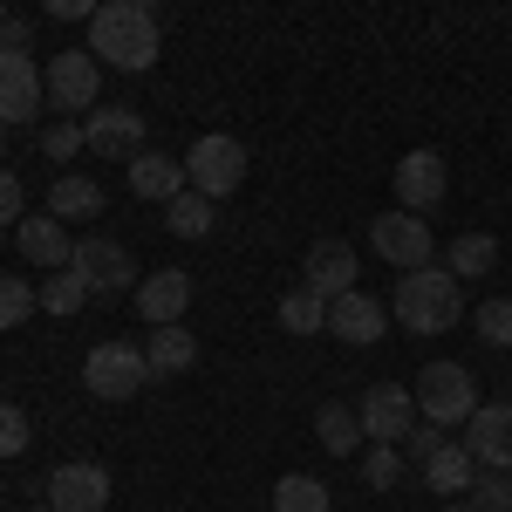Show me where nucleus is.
I'll return each mask as SVG.
<instances>
[{"label":"nucleus","instance_id":"obj_1","mask_svg":"<svg viewBox=\"0 0 512 512\" xmlns=\"http://www.w3.org/2000/svg\"><path fill=\"white\" fill-rule=\"evenodd\" d=\"M164 48V28L151 7H137V0H103L96 14H89V55L103 62V69H123V76H144L151 62H158Z\"/></svg>","mask_w":512,"mask_h":512},{"label":"nucleus","instance_id":"obj_2","mask_svg":"<svg viewBox=\"0 0 512 512\" xmlns=\"http://www.w3.org/2000/svg\"><path fill=\"white\" fill-rule=\"evenodd\" d=\"M458 287L465 280L451 274V267H410V274H396V301H390V315L410 328V335H444L451 321L465 315V301H458Z\"/></svg>","mask_w":512,"mask_h":512},{"label":"nucleus","instance_id":"obj_3","mask_svg":"<svg viewBox=\"0 0 512 512\" xmlns=\"http://www.w3.org/2000/svg\"><path fill=\"white\" fill-rule=\"evenodd\" d=\"M472 410H478L472 369L465 362H424V376H417V417L458 431V424H472Z\"/></svg>","mask_w":512,"mask_h":512},{"label":"nucleus","instance_id":"obj_4","mask_svg":"<svg viewBox=\"0 0 512 512\" xmlns=\"http://www.w3.org/2000/svg\"><path fill=\"white\" fill-rule=\"evenodd\" d=\"M144 383H151V355L130 349V342H96V349L82 355V390L103 396V403H123Z\"/></svg>","mask_w":512,"mask_h":512},{"label":"nucleus","instance_id":"obj_5","mask_svg":"<svg viewBox=\"0 0 512 512\" xmlns=\"http://www.w3.org/2000/svg\"><path fill=\"white\" fill-rule=\"evenodd\" d=\"M41 89H48V103H55L62 117H89V110L103 103V62H96L89 48H62V55L41 69Z\"/></svg>","mask_w":512,"mask_h":512},{"label":"nucleus","instance_id":"obj_6","mask_svg":"<svg viewBox=\"0 0 512 512\" xmlns=\"http://www.w3.org/2000/svg\"><path fill=\"white\" fill-rule=\"evenodd\" d=\"M185 185L205 198H233L246 185V151H239V137L226 130H205L192 151H185Z\"/></svg>","mask_w":512,"mask_h":512},{"label":"nucleus","instance_id":"obj_7","mask_svg":"<svg viewBox=\"0 0 512 512\" xmlns=\"http://www.w3.org/2000/svg\"><path fill=\"white\" fill-rule=\"evenodd\" d=\"M369 246H376V260H390L396 274H410V267H424L431 260V226H424V212H376L369 219Z\"/></svg>","mask_w":512,"mask_h":512},{"label":"nucleus","instance_id":"obj_8","mask_svg":"<svg viewBox=\"0 0 512 512\" xmlns=\"http://www.w3.org/2000/svg\"><path fill=\"white\" fill-rule=\"evenodd\" d=\"M390 301H376V294H362V287H349V294H335L328 301V335L342 342V349H376L383 335H390Z\"/></svg>","mask_w":512,"mask_h":512},{"label":"nucleus","instance_id":"obj_9","mask_svg":"<svg viewBox=\"0 0 512 512\" xmlns=\"http://www.w3.org/2000/svg\"><path fill=\"white\" fill-rule=\"evenodd\" d=\"M82 137H89V151L96 158H137L144 151V137H151V123H144V110H130V103H96L89 117H82Z\"/></svg>","mask_w":512,"mask_h":512},{"label":"nucleus","instance_id":"obj_10","mask_svg":"<svg viewBox=\"0 0 512 512\" xmlns=\"http://www.w3.org/2000/svg\"><path fill=\"white\" fill-rule=\"evenodd\" d=\"M355 417H362V437H369V444H403L410 424H417V390H403V383H376V390L355 403Z\"/></svg>","mask_w":512,"mask_h":512},{"label":"nucleus","instance_id":"obj_11","mask_svg":"<svg viewBox=\"0 0 512 512\" xmlns=\"http://www.w3.org/2000/svg\"><path fill=\"white\" fill-rule=\"evenodd\" d=\"M41 103H48V89H41L28 48H0V123H35Z\"/></svg>","mask_w":512,"mask_h":512},{"label":"nucleus","instance_id":"obj_12","mask_svg":"<svg viewBox=\"0 0 512 512\" xmlns=\"http://www.w3.org/2000/svg\"><path fill=\"white\" fill-rule=\"evenodd\" d=\"M451 192V171H444V151H403L396 164V205L403 212H431Z\"/></svg>","mask_w":512,"mask_h":512},{"label":"nucleus","instance_id":"obj_13","mask_svg":"<svg viewBox=\"0 0 512 512\" xmlns=\"http://www.w3.org/2000/svg\"><path fill=\"white\" fill-rule=\"evenodd\" d=\"M48 506H55V512H103V506H110V472L89 465V458L55 465V472H48Z\"/></svg>","mask_w":512,"mask_h":512},{"label":"nucleus","instance_id":"obj_14","mask_svg":"<svg viewBox=\"0 0 512 512\" xmlns=\"http://www.w3.org/2000/svg\"><path fill=\"white\" fill-rule=\"evenodd\" d=\"M465 451L478 458V472H512V403H478L465 424Z\"/></svg>","mask_w":512,"mask_h":512},{"label":"nucleus","instance_id":"obj_15","mask_svg":"<svg viewBox=\"0 0 512 512\" xmlns=\"http://www.w3.org/2000/svg\"><path fill=\"white\" fill-rule=\"evenodd\" d=\"M82 274L89 294H130L137 280H130V253H123L117 239H76V260H69Z\"/></svg>","mask_w":512,"mask_h":512},{"label":"nucleus","instance_id":"obj_16","mask_svg":"<svg viewBox=\"0 0 512 512\" xmlns=\"http://www.w3.org/2000/svg\"><path fill=\"white\" fill-rule=\"evenodd\" d=\"M185 308H192V274H185V267H158V274L137 280V315L151 321V328L185 321Z\"/></svg>","mask_w":512,"mask_h":512},{"label":"nucleus","instance_id":"obj_17","mask_svg":"<svg viewBox=\"0 0 512 512\" xmlns=\"http://www.w3.org/2000/svg\"><path fill=\"white\" fill-rule=\"evenodd\" d=\"M14 239H21V260H35V267H48V274H62V267L76 260V239H69V226H62L55 212L21 219V226H14Z\"/></svg>","mask_w":512,"mask_h":512},{"label":"nucleus","instance_id":"obj_18","mask_svg":"<svg viewBox=\"0 0 512 512\" xmlns=\"http://www.w3.org/2000/svg\"><path fill=\"white\" fill-rule=\"evenodd\" d=\"M308 287H315V294H328V301L355 287V253H349V239H315V246H308Z\"/></svg>","mask_w":512,"mask_h":512},{"label":"nucleus","instance_id":"obj_19","mask_svg":"<svg viewBox=\"0 0 512 512\" xmlns=\"http://www.w3.org/2000/svg\"><path fill=\"white\" fill-rule=\"evenodd\" d=\"M130 192L151 198V205H171V198L185 192V164L164 158V151H137L130 158Z\"/></svg>","mask_w":512,"mask_h":512},{"label":"nucleus","instance_id":"obj_20","mask_svg":"<svg viewBox=\"0 0 512 512\" xmlns=\"http://www.w3.org/2000/svg\"><path fill=\"white\" fill-rule=\"evenodd\" d=\"M144 355H151V376H185V369H198V335L185 321H164V328H151Z\"/></svg>","mask_w":512,"mask_h":512},{"label":"nucleus","instance_id":"obj_21","mask_svg":"<svg viewBox=\"0 0 512 512\" xmlns=\"http://www.w3.org/2000/svg\"><path fill=\"white\" fill-rule=\"evenodd\" d=\"M472 478H478V458L465 451V437H451L431 465H424V485H431L437 499H465V492H472Z\"/></svg>","mask_w":512,"mask_h":512},{"label":"nucleus","instance_id":"obj_22","mask_svg":"<svg viewBox=\"0 0 512 512\" xmlns=\"http://www.w3.org/2000/svg\"><path fill=\"white\" fill-rule=\"evenodd\" d=\"M315 437L328 458H355L362 451V417H355L349 403H321L315 410Z\"/></svg>","mask_w":512,"mask_h":512},{"label":"nucleus","instance_id":"obj_23","mask_svg":"<svg viewBox=\"0 0 512 512\" xmlns=\"http://www.w3.org/2000/svg\"><path fill=\"white\" fill-rule=\"evenodd\" d=\"M164 226H171L178 239H205L212 226H219V198H205V192H192V185H185V192L164 205Z\"/></svg>","mask_w":512,"mask_h":512},{"label":"nucleus","instance_id":"obj_24","mask_svg":"<svg viewBox=\"0 0 512 512\" xmlns=\"http://www.w3.org/2000/svg\"><path fill=\"white\" fill-rule=\"evenodd\" d=\"M280 328H287V335H328V294H315V287L301 280V287L280 301Z\"/></svg>","mask_w":512,"mask_h":512},{"label":"nucleus","instance_id":"obj_25","mask_svg":"<svg viewBox=\"0 0 512 512\" xmlns=\"http://www.w3.org/2000/svg\"><path fill=\"white\" fill-rule=\"evenodd\" d=\"M48 212H55L62 226H69V219H96V212H103V185H96V178H55Z\"/></svg>","mask_w":512,"mask_h":512},{"label":"nucleus","instance_id":"obj_26","mask_svg":"<svg viewBox=\"0 0 512 512\" xmlns=\"http://www.w3.org/2000/svg\"><path fill=\"white\" fill-rule=\"evenodd\" d=\"M274 512H335V499H328L321 478L287 472V478H274Z\"/></svg>","mask_w":512,"mask_h":512},{"label":"nucleus","instance_id":"obj_27","mask_svg":"<svg viewBox=\"0 0 512 512\" xmlns=\"http://www.w3.org/2000/svg\"><path fill=\"white\" fill-rule=\"evenodd\" d=\"M499 267V239L492 233H458L451 239V274L458 280H485Z\"/></svg>","mask_w":512,"mask_h":512},{"label":"nucleus","instance_id":"obj_28","mask_svg":"<svg viewBox=\"0 0 512 512\" xmlns=\"http://www.w3.org/2000/svg\"><path fill=\"white\" fill-rule=\"evenodd\" d=\"M89 301H96V294L82 287V274H76V267H62V274H48V287H41V308H48V315H82Z\"/></svg>","mask_w":512,"mask_h":512},{"label":"nucleus","instance_id":"obj_29","mask_svg":"<svg viewBox=\"0 0 512 512\" xmlns=\"http://www.w3.org/2000/svg\"><path fill=\"white\" fill-rule=\"evenodd\" d=\"M41 308V287H28L21 274H0V328H21Z\"/></svg>","mask_w":512,"mask_h":512},{"label":"nucleus","instance_id":"obj_30","mask_svg":"<svg viewBox=\"0 0 512 512\" xmlns=\"http://www.w3.org/2000/svg\"><path fill=\"white\" fill-rule=\"evenodd\" d=\"M396 478H403V444H369L362 451V485L369 492H390Z\"/></svg>","mask_w":512,"mask_h":512},{"label":"nucleus","instance_id":"obj_31","mask_svg":"<svg viewBox=\"0 0 512 512\" xmlns=\"http://www.w3.org/2000/svg\"><path fill=\"white\" fill-rule=\"evenodd\" d=\"M76 151H89V137H82V123H76V117H62V123H48V130H41V158L69 164Z\"/></svg>","mask_w":512,"mask_h":512},{"label":"nucleus","instance_id":"obj_32","mask_svg":"<svg viewBox=\"0 0 512 512\" xmlns=\"http://www.w3.org/2000/svg\"><path fill=\"white\" fill-rule=\"evenodd\" d=\"M472 328L492 342V349H512V301H485V308L472 315Z\"/></svg>","mask_w":512,"mask_h":512},{"label":"nucleus","instance_id":"obj_33","mask_svg":"<svg viewBox=\"0 0 512 512\" xmlns=\"http://www.w3.org/2000/svg\"><path fill=\"white\" fill-rule=\"evenodd\" d=\"M472 512H512V472L506 478H472Z\"/></svg>","mask_w":512,"mask_h":512},{"label":"nucleus","instance_id":"obj_34","mask_svg":"<svg viewBox=\"0 0 512 512\" xmlns=\"http://www.w3.org/2000/svg\"><path fill=\"white\" fill-rule=\"evenodd\" d=\"M444 444H451V431H444V424H410V437H403V451H410L417 465H431Z\"/></svg>","mask_w":512,"mask_h":512},{"label":"nucleus","instance_id":"obj_35","mask_svg":"<svg viewBox=\"0 0 512 512\" xmlns=\"http://www.w3.org/2000/svg\"><path fill=\"white\" fill-rule=\"evenodd\" d=\"M28 451V410L0 403V458H21Z\"/></svg>","mask_w":512,"mask_h":512},{"label":"nucleus","instance_id":"obj_36","mask_svg":"<svg viewBox=\"0 0 512 512\" xmlns=\"http://www.w3.org/2000/svg\"><path fill=\"white\" fill-rule=\"evenodd\" d=\"M7 226H21V178L0 164V233H7Z\"/></svg>","mask_w":512,"mask_h":512},{"label":"nucleus","instance_id":"obj_37","mask_svg":"<svg viewBox=\"0 0 512 512\" xmlns=\"http://www.w3.org/2000/svg\"><path fill=\"white\" fill-rule=\"evenodd\" d=\"M96 7H103V0H41V14H55V21H82V28H89Z\"/></svg>","mask_w":512,"mask_h":512},{"label":"nucleus","instance_id":"obj_38","mask_svg":"<svg viewBox=\"0 0 512 512\" xmlns=\"http://www.w3.org/2000/svg\"><path fill=\"white\" fill-rule=\"evenodd\" d=\"M28 41H35V35H28V21H14V14H7V28H0V48H28Z\"/></svg>","mask_w":512,"mask_h":512},{"label":"nucleus","instance_id":"obj_39","mask_svg":"<svg viewBox=\"0 0 512 512\" xmlns=\"http://www.w3.org/2000/svg\"><path fill=\"white\" fill-rule=\"evenodd\" d=\"M444 512H472V506H458V499H444Z\"/></svg>","mask_w":512,"mask_h":512},{"label":"nucleus","instance_id":"obj_40","mask_svg":"<svg viewBox=\"0 0 512 512\" xmlns=\"http://www.w3.org/2000/svg\"><path fill=\"white\" fill-rule=\"evenodd\" d=\"M0 158H7V123H0Z\"/></svg>","mask_w":512,"mask_h":512},{"label":"nucleus","instance_id":"obj_41","mask_svg":"<svg viewBox=\"0 0 512 512\" xmlns=\"http://www.w3.org/2000/svg\"><path fill=\"white\" fill-rule=\"evenodd\" d=\"M137 7H151V14H158V7H164V0H137Z\"/></svg>","mask_w":512,"mask_h":512},{"label":"nucleus","instance_id":"obj_42","mask_svg":"<svg viewBox=\"0 0 512 512\" xmlns=\"http://www.w3.org/2000/svg\"><path fill=\"white\" fill-rule=\"evenodd\" d=\"M0 28H7V0H0Z\"/></svg>","mask_w":512,"mask_h":512},{"label":"nucleus","instance_id":"obj_43","mask_svg":"<svg viewBox=\"0 0 512 512\" xmlns=\"http://www.w3.org/2000/svg\"><path fill=\"white\" fill-rule=\"evenodd\" d=\"M41 512H55V506H41Z\"/></svg>","mask_w":512,"mask_h":512}]
</instances>
